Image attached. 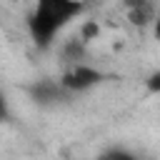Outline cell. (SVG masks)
Wrapping results in <instances>:
<instances>
[{
    "label": "cell",
    "instance_id": "7",
    "mask_svg": "<svg viewBox=\"0 0 160 160\" xmlns=\"http://www.w3.org/2000/svg\"><path fill=\"white\" fill-rule=\"evenodd\" d=\"M145 90L150 95H160V70H152L148 78H145Z\"/></svg>",
    "mask_w": 160,
    "mask_h": 160
},
{
    "label": "cell",
    "instance_id": "4",
    "mask_svg": "<svg viewBox=\"0 0 160 160\" xmlns=\"http://www.w3.org/2000/svg\"><path fill=\"white\" fill-rule=\"evenodd\" d=\"M128 12V20L132 28H150L158 10H155V2L152 5H142V8H135V10H125Z\"/></svg>",
    "mask_w": 160,
    "mask_h": 160
},
{
    "label": "cell",
    "instance_id": "5",
    "mask_svg": "<svg viewBox=\"0 0 160 160\" xmlns=\"http://www.w3.org/2000/svg\"><path fill=\"white\" fill-rule=\"evenodd\" d=\"M98 160H138V155H132L125 148H110L102 155H98Z\"/></svg>",
    "mask_w": 160,
    "mask_h": 160
},
{
    "label": "cell",
    "instance_id": "8",
    "mask_svg": "<svg viewBox=\"0 0 160 160\" xmlns=\"http://www.w3.org/2000/svg\"><path fill=\"white\" fill-rule=\"evenodd\" d=\"M10 118H12V110H10V100H8L5 90L0 88V125H2V122H10Z\"/></svg>",
    "mask_w": 160,
    "mask_h": 160
},
{
    "label": "cell",
    "instance_id": "9",
    "mask_svg": "<svg viewBox=\"0 0 160 160\" xmlns=\"http://www.w3.org/2000/svg\"><path fill=\"white\" fill-rule=\"evenodd\" d=\"M125 10H135V8H142V5H152V0H120Z\"/></svg>",
    "mask_w": 160,
    "mask_h": 160
},
{
    "label": "cell",
    "instance_id": "2",
    "mask_svg": "<svg viewBox=\"0 0 160 160\" xmlns=\"http://www.w3.org/2000/svg\"><path fill=\"white\" fill-rule=\"evenodd\" d=\"M110 75L105 70H98L95 65L90 62H75V65H68L62 72H60V85L68 95H75V92H88L98 85H102Z\"/></svg>",
    "mask_w": 160,
    "mask_h": 160
},
{
    "label": "cell",
    "instance_id": "1",
    "mask_svg": "<svg viewBox=\"0 0 160 160\" xmlns=\"http://www.w3.org/2000/svg\"><path fill=\"white\" fill-rule=\"evenodd\" d=\"M88 10L85 0H35L28 12V35L38 50H50L58 35Z\"/></svg>",
    "mask_w": 160,
    "mask_h": 160
},
{
    "label": "cell",
    "instance_id": "6",
    "mask_svg": "<svg viewBox=\"0 0 160 160\" xmlns=\"http://www.w3.org/2000/svg\"><path fill=\"white\" fill-rule=\"evenodd\" d=\"M98 32H100V25H98V22H92V20H85V22H82V28H80V35H78V38L88 45V42H92V40L98 38Z\"/></svg>",
    "mask_w": 160,
    "mask_h": 160
},
{
    "label": "cell",
    "instance_id": "10",
    "mask_svg": "<svg viewBox=\"0 0 160 160\" xmlns=\"http://www.w3.org/2000/svg\"><path fill=\"white\" fill-rule=\"evenodd\" d=\"M150 28H152V38L160 42V12L155 15V20H152V25H150Z\"/></svg>",
    "mask_w": 160,
    "mask_h": 160
},
{
    "label": "cell",
    "instance_id": "3",
    "mask_svg": "<svg viewBox=\"0 0 160 160\" xmlns=\"http://www.w3.org/2000/svg\"><path fill=\"white\" fill-rule=\"evenodd\" d=\"M28 95L40 108H55L62 100H68V92L62 90L60 80H52V78H40L32 85H28Z\"/></svg>",
    "mask_w": 160,
    "mask_h": 160
}]
</instances>
